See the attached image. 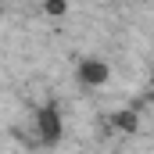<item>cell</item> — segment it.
I'll return each mask as SVG.
<instances>
[{"instance_id":"obj_4","label":"cell","mask_w":154,"mask_h":154,"mask_svg":"<svg viewBox=\"0 0 154 154\" xmlns=\"http://www.w3.org/2000/svg\"><path fill=\"white\" fill-rule=\"evenodd\" d=\"M43 11H47L50 18H61V14L68 11V0H43Z\"/></svg>"},{"instance_id":"obj_2","label":"cell","mask_w":154,"mask_h":154,"mask_svg":"<svg viewBox=\"0 0 154 154\" xmlns=\"http://www.w3.org/2000/svg\"><path fill=\"white\" fill-rule=\"evenodd\" d=\"M75 79H79V86H108L111 65L104 57H82L75 65Z\"/></svg>"},{"instance_id":"obj_1","label":"cell","mask_w":154,"mask_h":154,"mask_svg":"<svg viewBox=\"0 0 154 154\" xmlns=\"http://www.w3.org/2000/svg\"><path fill=\"white\" fill-rule=\"evenodd\" d=\"M65 133V122H61V111L57 104H39L32 111V140L39 147H54Z\"/></svg>"},{"instance_id":"obj_3","label":"cell","mask_w":154,"mask_h":154,"mask_svg":"<svg viewBox=\"0 0 154 154\" xmlns=\"http://www.w3.org/2000/svg\"><path fill=\"white\" fill-rule=\"evenodd\" d=\"M111 122H115L118 129H125V133H133V129H136V115H133V111H118Z\"/></svg>"},{"instance_id":"obj_5","label":"cell","mask_w":154,"mask_h":154,"mask_svg":"<svg viewBox=\"0 0 154 154\" xmlns=\"http://www.w3.org/2000/svg\"><path fill=\"white\" fill-rule=\"evenodd\" d=\"M0 14H4V4H0Z\"/></svg>"},{"instance_id":"obj_6","label":"cell","mask_w":154,"mask_h":154,"mask_svg":"<svg viewBox=\"0 0 154 154\" xmlns=\"http://www.w3.org/2000/svg\"><path fill=\"white\" fill-rule=\"evenodd\" d=\"M151 82H154V72H151Z\"/></svg>"}]
</instances>
